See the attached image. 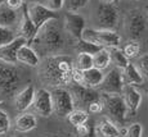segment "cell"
Returning <instances> with one entry per match:
<instances>
[{
	"label": "cell",
	"instance_id": "1",
	"mask_svg": "<svg viewBox=\"0 0 148 137\" xmlns=\"http://www.w3.org/2000/svg\"><path fill=\"white\" fill-rule=\"evenodd\" d=\"M73 59L63 54L45 56L41 64L40 76L45 83L52 87H63L71 83Z\"/></svg>",
	"mask_w": 148,
	"mask_h": 137
},
{
	"label": "cell",
	"instance_id": "2",
	"mask_svg": "<svg viewBox=\"0 0 148 137\" xmlns=\"http://www.w3.org/2000/svg\"><path fill=\"white\" fill-rule=\"evenodd\" d=\"M34 50L45 56L56 55L64 46L63 30L58 24V18L49 19L38 30L31 41Z\"/></svg>",
	"mask_w": 148,
	"mask_h": 137
},
{
	"label": "cell",
	"instance_id": "3",
	"mask_svg": "<svg viewBox=\"0 0 148 137\" xmlns=\"http://www.w3.org/2000/svg\"><path fill=\"white\" fill-rule=\"evenodd\" d=\"M22 72L16 64L0 62V99L12 98L21 88Z\"/></svg>",
	"mask_w": 148,
	"mask_h": 137
},
{
	"label": "cell",
	"instance_id": "4",
	"mask_svg": "<svg viewBox=\"0 0 148 137\" xmlns=\"http://www.w3.org/2000/svg\"><path fill=\"white\" fill-rule=\"evenodd\" d=\"M81 39L89 41L101 47H119L121 44L120 35L113 30H92V28H84Z\"/></svg>",
	"mask_w": 148,
	"mask_h": 137
},
{
	"label": "cell",
	"instance_id": "5",
	"mask_svg": "<svg viewBox=\"0 0 148 137\" xmlns=\"http://www.w3.org/2000/svg\"><path fill=\"white\" fill-rule=\"evenodd\" d=\"M52 95V105L53 113L58 115L59 118H66V117L75 109L71 92L64 87H53L50 91Z\"/></svg>",
	"mask_w": 148,
	"mask_h": 137
},
{
	"label": "cell",
	"instance_id": "6",
	"mask_svg": "<svg viewBox=\"0 0 148 137\" xmlns=\"http://www.w3.org/2000/svg\"><path fill=\"white\" fill-rule=\"evenodd\" d=\"M103 99L104 109L107 113V118H110L112 122H119L122 123L127 119V110L125 106L124 99L121 95H106L102 94Z\"/></svg>",
	"mask_w": 148,
	"mask_h": 137
},
{
	"label": "cell",
	"instance_id": "7",
	"mask_svg": "<svg viewBox=\"0 0 148 137\" xmlns=\"http://www.w3.org/2000/svg\"><path fill=\"white\" fill-rule=\"evenodd\" d=\"M120 14L116 7L110 3L99 4L97 9V22H98V30H115L117 27Z\"/></svg>",
	"mask_w": 148,
	"mask_h": 137
},
{
	"label": "cell",
	"instance_id": "8",
	"mask_svg": "<svg viewBox=\"0 0 148 137\" xmlns=\"http://www.w3.org/2000/svg\"><path fill=\"white\" fill-rule=\"evenodd\" d=\"M147 30V19L139 10H132L125 19V31L130 40H139Z\"/></svg>",
	"mask_w": 148,
	"mask_h": 137
},
{
	"label": "cell",
	"instance_id": "9",
	"mask_svg": "<svg viewBox=\"0 0 148 137\" xmlns=\"http://www.w3.org/2000/svg\"><path fill=\"white\" fill-rule=\"evenodd\" d=\"M99 92L106 95H121V91L124 88V81H122L121 69L112 68L107 75H104L103 81L99 85Z\"/></svg>",
	"mask_w": 148,
	"mask_h": 137
},
{
	"label": "cell",
	"instance_id": "10",
	"mask_svg": "<svg viewBox=\"0 0 148 137\" xmlns=\"http://www.w3.org/2000/svg\"><path fill=\"white\" fill-rule=\"evenodd\" d=\"M25 7H26V12L28 14V17H30V19L32 21V23L36 26L38 30L47 21L58 18L57 12L50 10L49 8L45 7L44 4H39V3H30V4H26V3H25Z\"/></svg>",
	"mask_w": 148,
	"mask_h": 137
},
{
	"label": "cell",
	"instance_id": "11",
	"mask_svg": "<svg viewBox=\"0 0 148 137\" xmlns=\"http://www.w3.org/2000/svg\"><path fill=\"white\" fill-rule=\"evenodd\" d=\"M68 91L71 92V96H72L75 106L76 105H80V106L88 108L90 102H93L94 100L99 99L102 96V94L99 92L98 90L86 87V86H84V85H75L73 83L72 86L68 88Z\"/></svg>",
	"mask_w": 148,
	"mask_h": 137
},
{
	"label": "cell",
	"instance_id": "12",
	"mask_svg": "<svg viewBox=\"0 0 148 137\" xmlns=\"http://www.w3.org/2000/svg\"><path fill=\"white\" fill-rule=\"evenodd\" d=\"M34 113L42 118H49L53 114V105H52V95L50 91L47 88H39L35 91L32 104H31Z\"/></svg>",
	"mask_w": 148,
	"mask_h": 137
},
{
	"label": "cell",
	"instance_id": "13",
	"mask_svg": "<svg viewBox=\"0 0 148 137\" xmlns=\"http://www.w3.org/2000/svg\"><path fill=\"white\" fill-rule=\"evenodd\" d=\"M85 28V18L81 14L67 12L63 18V30L73 40H80Z\"/></svg>",
	"mask_w": 148,
	"mask_h": 137
},
{
	"label": "cell",
	"instance_id": "14",
	"mask_svg": "<svg viewBox=\"0 0 148 137\" xmlns=\"http://www.w3.org/2000/svg\"><path fill=\"white\" fill-rule=\"evenodd\" d=\"M121 96L124 99L125 106L127 110V115H134L138 112L142 104V94L135 86L132 85H124V88L121 91Z\"/></svg>",
	"mask_w": 148,
	"mask_h": 137
},
{
	"label": "cell",
	"instance_id": "15",
	"mask_svg": "<svg viewBox=\"0 0 148 137\" xmlns=\"http://www.w3.org/2000/svg\"><path fill=\"white\" fill-rule=\"evenodd\" d=\"M35 87L32 85H27V86L19 88L16 94L13 95V105L14 109L19 113L26 112L27 109L31 108L34 96H35Z\"/></svg>",
	"mask_w": 148,
	"mask_h": 137
},
{
	"label": "cell",
	"instance_id": "16",
	"mask_svg": "<svg viewBox=\"0 0 148 137\" xmlns=\"http://www.w3.org/2000/svg\"><path fill=\"white\" fill-rule=\"evenodd\" d=\"M27 41L21 36H16L13 41L0 46V62L7 64H17V51Z\"/></svg>",
	"mask_w": 148,
	"mask_h": 137
},
{
	"label": "cell",
	"instance_id": "17",
	"mask_svg": "<svg viewBox=\"0 0 148 137\" xmlns=\"http://www.w3.org/2000/svg\"><path fill=\"white\" fill-rule=\"evenodd\" d=\"M17 63H21L27 67H39L40 65V55L34 50L32 46L25 44L17 51Z\"/></svg>",
	"mask_w": 148,
	"mask_h": 137
},
{
	"label": "cell",
	"instance_id": "18",
	"mask_svg": "<svg viewBox=\"0 0 148 137\" xmlns=\"http://www.w3.org/2000/svg\"><path fill=\"white\" fill-rule=\"evenodd\" d=\"M22 8H23V13L21 14V18H19V23H18L19 35L18 36L23 37L27 41V44H30L34 40V37H35L36 32H38V28H36V26L32 23V21H31L30 17H28L25 4L22 5Z\"/></svg>",
	"mask_w": 148,
	"mask_h": 137
},
{
	"label": "cell",
	"instance_id": "19",
	"mask_svg": "<svg viewBox=\"0 0 148 137\" xmlns=\"http://www.w3.org/2000/svg\"><path fill=\"white\" fill-rule=\"evenodd\" d=\"M38 127V118L35 114L23 112L14 121V130L19 133H27Z\"/></svg>",
	"mask_w": 148,
	"mask_h": 137
},
{
	"label": "cell",
	"instance_id": "20",
	"mask_svg": "<svg viewBox=\"0 0 148 137\" xmlns=\"http://www.w3.org/2000/svg\"><path fill=\"white\" fill-rule=\"evenodd\" d=\"M121 76L124 85H132V86H139L143 85L144 78L139 73V71L136 69V67L133 63H129L124 69H121Z\"/></svg>",
	"mask_w": 148,
	"mask_h": 137
},
{
	"label": "cell",
	"instance_id": "21",
	"mask_svg": "<svg viewBox=\"0 0 148 137\" xmlns=\"http://www.w3.org/2000/svg\"><path fill=\"white\" fill-rule=\"evenodd\" d=\"M104 73L103 71L92 67L86 71H82V85L90 88H97L103 81Z\"/></svg>",
	"mask_w": 148,
	"mask_h": 137
},
{
	"label": "cell",
	"instance_id": "22",
	"mask_svg": "<svg viewBox=\"0 0 148 137\" xmlns=\"http://www.w3.org/2000/svg\"><path fill=\"white\" fill-rule=\"evenodd\" d=\"M95 133L101 135V137H120L119 128L116 127L115 122H112L107 117L102 118L95 125Z\"/></svg>",
	"mask_w": 148,
	"mask_h": 137
},
{
	"label": "cell",
	"instance_id": "23",
	"mask_svg": "<svg viewBox=\"0 0 148 137\" xmlns=\"http://www.w3.org/2000/svg\"><path fill=\"white\" fill-rule=\"evenodd\" d=\"M18 22V13L17 10L9 8L4 1L0 4V26L3 27H13Z\"/></svg>",
	"mask_w": 148,
	"mask_h": 137
},
{
	"label": "cell",
	"instance_id": "24",
	"mask_svg": "<svg viewBox=\"0 0 148 137\" xmlns=\"http://www.w3.org/2000/svg\"><path fill=\"white\" fill-rule=\"evenodd\" d=\"M93 67L98 68L101 71H104L111 64V56L110 50L107 47H101L97 53L93 54Z\"/></svg>",
	"mask_w": 148,
	"mask_h": 137
},
{
	"label": "cell",
	"instance_id": "25",
	"mask_svg": "<svg viewBox=\"0 0 148 137\" xmlns=\"http://www.w3.org/2000/svg\"><path fill=\"white\" fill-rule=\"evenodd\" d=\"M110 56H111V63L119 69H124L127 64L130 63L129 59L125 56V54L122 53V49L119 47H110Z\"/></svg>",
	"mask_w": 148,
	"mask_h": 137
},
{
	"label": "cell",
	"instance_id": "26",
	"mask_svg": "<svg viewBox=\"0 0 148 137\" xmlns=\"http://www.w3.org/2000/svg\"><path fill=\"white\" fill-rule=\"evenodd\" d=\"M67 118L72 127H77V125L85 123V122L89 119V115H88V112H85L84 109H80V108L76 109L75 108V109L67 115Z\"/></svg>",
	"mask_w": 148,
	"mask_h": 137
},
{
	"label": "cell",
	"instance_id": "27",
	"mask_svg": "<svg viewBox=\"0 0 148 137\" xmlns=\"http://www.w3.org/2000/svg\"><path fill=\"white\" fill-rule=\"evenodd\" d=\"M122 53L125 54V56L129 60L138 58L140 55V45H139L138 40H129L125 44V46L122 47Z\"/></svg>",
	"mask_w": 148,
	"mask_h": 137
},
{
	"label": "cell",
	"instance_id": "28",
	"mask_svg": "<svg viewBox=\"0 0 148 137\" xmlns=\"http://www.w3.org/2000/svg\"><path fill=\"white\" fill-rule=\"evenodd\" d=\"M73 67L80 71H86L93 67V56L90 54L79 53L77 58L73 60Z\"/></svg>",
	"mask_w": 148,
	"mask_h": 137
},
{
	"label": "cell",
	"instance_id": "29",
	"mask_svg": "<svg viewBox=\"0 0 148 137\" xmlns=\"http://www.w3.org/2000/svg\"><path fill=\"white\" fill-rule=\"evenodd\" d=\"M75 128V136L76 137H94L95 135V125L89 122L88 119L85 123H82Z\"/></svg>",
	"mask_w": 148,
	"mask_h": 137
},
{
	"label": "cell",
	"instance_id": "30",
	"mask_svg": "<svg viewBox=\"0 0 148 137\" xmlns=\"http://www.w3.org/2000/svg\"><path fill=\"white\" fill-rule=\"evenodd\" d=\"M77 41V44H76V49H77L79 53H85V54H90V55H93L94 53H97L99 49H101V46H98V45L95 44H92V42L89 41H85V40H76Z\"/></svg>",
	"mask_w": 148,
	"mask_h": 137
},
{
	"label": "cell",
	"instance_id": "31",
	"mask_svg": "<svg viewBox=\"0 0 148 137\" xmlns=\"http://www.w3.org/2000/svg\"><path fill=\"white\" fill-rule=\"evenodd\" d=\"M134 65L136 67V69L139 71L142 77L148 79V54L139 55L136 58V62L134 63Z\"/></svg>",
	"mask_w": 148,
	"mask_h": 137
},
{
	"label": "cell",
	"instance_id": "32",
	"mask_svg": "<svg viewBox=\"0 0 148 137\" xmlns=\"http://www.w3.org/2000/svg\"><path fill=\"white\" fill-rule=\"evenodd\" d=\"M90 0H64V5L66 7L67 12H71V13H76L79 12L80 9L85 8L88 5Z\"/></svg>",
	"mask_w": 148,
	"mask_h": 137
},
{
	"label": "cell",
	"instance_id": "33",
	"mask_svg": "<svg viewBox=\"0 0 148 137\" xmlns=\"http://www.w3.org/2000/svg\"><path fill=\"white\" fill-rule=\"evenodd\" d=\"M14 39H16V33H14V31L12 28L0 26V46L13 41Z\"/></svg>",
	"mask_w": 148,
	"mask_h": 137
},
{
	"label": "cell",
	"instance_id": "34",
	"mask_svg": "<svg viewBox=\"0 0 148 137\" xmlns=\"http://www.w3.org/2000/svg\"><path fill=\"white\" fill-rule=\"evenodd\" d=\"M10 118L7 112L0 109V136L7 135L10 130Z\"/></svg>",
	"mask_w": 148,
	"mask_h": 137
},
{
	"label": "cell",
	"instance_id": "35",
	"mask_svg": "<svg viewBox=\"0 0 148 137\" xmlns=\"http://www.w3.org/2000/svg\"><path fill=\"white\" fill-rule=\"evenodd\" d=\"M143 135V127L140 123H133L127 127V132L125 137H142Z\"/></svg>",
	"mask_w": 148,
	"mask_h": 137
},
{
	"label": "cell",
	"instance_id": "36",
	"mask_svg": "<svg viewBox=\"0 0 148 137\" xmlns=\"http://www.w3.org/2000/svg\"><path fill=\"white\" fill-rule=\"evenodd\" d=\"M88 109H89V113H92V114H99V113L103 112L104 104H103V99H102V96L99 99L94 100L93 102H90L89 106H88Z\"/></svg>",
	"mask_w": 148,
	"mask_h": 137
},
{
	"label": "cell",
	"instance_id": "37",
	"mask_svg": "<svg viewBox=\"0 0 148 137\" xmlns=\"http://www.w3.org/2000/svg\"><path fill=\"white\" fill-rule=\"evenodd\" d=\"M44 5L49 8L50 10H53V12H58L63 8L64 0H45Z\"/></svg>",
	"mask_w": 148,
	"mask_h": 137
},
{
	"label": "cell",
	"instance_id": "38",
	"mask_svg": "<svg viewBox=\"0 0 148 137\" xmlns=\"http://www.w3.org/2000/svg\"><path fill=\"white\" fill-rule=\"evenodd\" d=\"M71 82L75 85H82V71L73 67L71 73Z\"/></svg>",
	"mask_w": 148,
	"mask_h": 137
},
{
	"label": "cell",
	"instance_id": "39",
	"mask_svg": "<svg viewBox=\"0 0 148 137\" xmlns=\"http://www.w3.org/2000/svg\"><path fill=\"white\" fill-rule=\"evenodd\" d=\"M4 3L14 10H18L19 8H22V5L25 4L23 0H4Z\"/></svg>",
	"mask_w": 148,
	"mask_h": 137
},
{
	"label": "cell",
	"instance_id": "40",
	"mask_svg": "<svg viewBox=\"0 0 148 137\" xmlns=\"http://www.w3.org/2000/svg\"><path fill=\"white\" fill-rule=\"evenodd\" d=\"M26 4H30V3H39V4H44L45 0H23Z\"/></svg>",
	"mask_w": 148,
	"mask_h": 137
},
{
	"label": "cell",
	"instance_id": "41",
	"mask_svg": "<svg viewBox=\"0 0 148 137\" xmlns=\"http://www.w3.org/2000/svg\"><path fill=\"white\" fill-rule=\"evenodd\" d=\"M103 3H110V4H113V3H117L119 0H102Z\"/></svg>",
	"mask_w": 148,
	"mask_h": 137
},
{
	"label": "cell",
	"instance_id": "42",
	"mask_svg": "<svg viewBox=\"0 0 148 137\" xmlns=\"http://www.w3.org/2000/svg\"><path fill=\"white\" fill-rule=\"evenodd\" d=\"M41 137H63L61 135H45V136H41Z\"/></svg>",
	"mask_w": 148,
	"mask_h": 137
},
{
	"label": "cell",
	"instance_id": "43",
	"mask_svg": "<svg viewBox=\"0 0 148 137\" xmlns=\"http://www.w3.org/2000/svg\"><path fill=\"white\" fill-rule=\"evenodd\" d=\"M144 88H146V92H147V95H148V83L144 86Z\"/></svg>",
	"mask_w": 148,
	"mask_h": 137
},
{
	"label": "cell",
	"instance_id": "44",
	"mask_svg": "<svg viewBox=\"0 0 148 137\" xmlns=\"http://www.w3.org/2000/svg\"><path fill=\"white\" fill-rule=\"evenodd\" d=\"M3 1H4V0H0V4H1V3H3Z\"/></svg>",
	"mask_w": 148,
	"mask_h": 137
},
{
	"label": "cell",
	"instance_id": "45",
	"mask_svg": "<svg viewBox=\"0 0 148 137\" xmlns=\"http://www.w3.org/2000/svg\"><path fill=\"white\" fill-rule=\"evenodd\" d=\"M17 137H19V136H17Z\"/></svg>",
	"mask_w": 148,
	"mask_h": 137
}]
</instances>
